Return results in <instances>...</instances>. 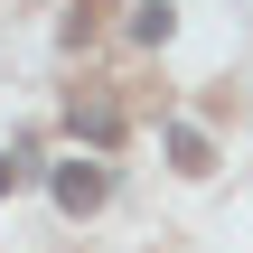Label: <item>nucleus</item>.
Instances as JSON below:
<instances>
[{
    "instance_id": "1",
    "label": "nucleus",
    "mask_w": 253,
    "mask_h": 253,
    "mask_svg": "<svg viewBox=\"0 0 253 253\" xmlns=\"http://www.w3.org/2000/svg\"><path fill=\"white\" fill-rule=\"evenodd\" d=\"M103 188H113V178H103L94 160H66V169H56V207H66V216H94Z\"/></svg>"
},
{
    "instance_id": "2",
    "label": "nucleus",
    "mask_w": 253,
    "mask_h": 253,
    "mask_svg": "<svg viewBox=\"0 0 253 253\" xmlns=\"http://www.w3.org/2000/svg\"><path fill=\"white\" fill-rule=\"evenodd\" d=\"M75 131H84V141H113V131H122V113H113L103 94H75Z\"/></svg>"
},
{
    "instance_id": "3",
    "label": "nucleus",
    "mask_w": 253,
    "mask_h": 253,
    "mask_svg": "<svg viewBox=\"0 0 253 253\" xmlns=\"http://www.w3.org/2000/svg\"><path fill=\"white\" fill-rule=\"evenodd\" d=\"M169 160H178L188 178H207V169H216V150H207V131H188V122L169 131Z\"/></svg>"
},
{
    "instance_id": "4",
    "label": "nucleus",
    "mask_w": 253,
    "mask_h": 253,
    "mask_svg": "<svg viewBox=\"0 0 253 253\" xmlns=\"http://www.w3.org/2000/svg\"><path fill=\"white\" fill-rule=\"evenodd\" d=\"M169 28H178V9H169V0H141V9H131V38H150V47H160Z\"/></svg>"
},
{
    "instance_id": "5",
    "label": "nucleus",
    "mask_w": 253,
    "mask_h": 253,
    "mask_svg": "<svg viewBox=\"0 0 253 253\" xmlns=\"http://www.w3.org/2000/svg\"><path fill=\"white\" fill-rule=\"evenodd\" d=\"M9 188H19V160H0V197H9Z\"/></svg>"
}]
</instances>
